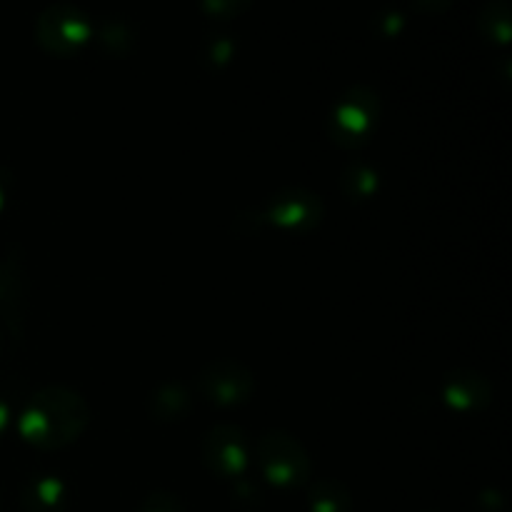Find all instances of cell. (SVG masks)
I'll return each instance as SVG.
<instances>
[{
    "instance_id": "obj_1",
    "label": "cell",
    "mask_w": 512,
    "mask_h": 512,
    "mask_svg": "<svg viewBox=\"0 0 512 512\" xmlns=\"http://www.w3.org/2000/svg\"><path fill=\"white\" fill-rule=\"evenodd\" d=\"M90 423L85 398L63 385H48L28 400L20 413V438L38 450H60L73 445Z\"/></svg>"
},
{
    "instance_id": "obj_4",
    "label": "cell",
    "mask_w": 512,
    "mask_h": 512,
    "mask_svg": "<svg viewBox=\"0 0 512 512\" xmlns=\"http://www.w3.org/2000/svg\"><path fill=\"white\" fill-rule=\"evenodd\" d=\"M255 460L265 480L275 488H300L310 480V458L295 435L285 430H268L255 443Z\"/></svg>"
},
{
    "instance_id": "obj_10",
    "label": "cell",
    "mask_w": 512,
    "mask_h": 512,
    "mask_svg": "<svg viewBox=\"0 0 512 512\" xmlns=\"http://www.w3.org/2000/svg\"><path fill=\"white\" fill-rule=\"evenodd\" d=\"M193 410V393L180 383H168L150 395V413L160 423H178Z\"/></svg>"
},
{
    "instance_id": "obj_17",
    "label": "cell",
    "mask_w": 512,
    "mask_h": 512,
    "mask_svg": "<svg viewBox=\"0 0 512 512\" xmlns=\"http://www.w3.org/2000/svg\"><path fill=\"white\" fill-rule=\"evenodd\" d=\"M233 53H235V45L230 43L228 38H215L213 43L208 45V58H210V63H213V65L230 63Z\"/></svg>"
},
{
    "instance_id": "obj_21",
    "label": "cell",
    "mask_w": 512,
    "mask_h": 512,
    "mask_svg": "<svg viewBox=\"0 0 512 512\" xmlns=\"http://www.w3.org/2000/svg\"><path fill=\"white\" fill-rule=\"evenodd\" d=\"M8 425H10V410H8V405H5V400L0 398V435L8 430Z\"/></svg>"
},
{
    "instance_id": "obj_19",
    "label": "cell",
    "mask_w": 512,
    "mask_h": 512,
    "mask_svg": "<svg viewBox=\"0 0 512 512\" xmlns=\"http://www.w3.org/2000/svg\"><path fill=\"white\" fill-rule=\"evenodd\" d=\"M410 3L415 5V10H418V13L433 15V13H445V10H448L455 0H410Z\"/></svg>"
},
{
    "instance_id": "obj_12",
    "label": "cell",
    "mask_w": 512,
    "mask_h": 512,
    "mask_svg": "<svg viewBox=\"0 0 512 512\" xmlns=\"http://www.w3.org/2000/svg\"><path fill=\"white\" fill-rule=\"evenodd\" d=\"M310 512H350L353 510V495L340 480L325 478L315 480L308 490Z\"/></svg>"
},
{
    "instance_id": "obj_5",
    "label": "cell",
    "mask_w": 512,
    "mask_h": 512,
    "mask_svg": "<svg viewBox=\"0 0 512 512\" xmlns=\"http://www.w3.org/2000/svg\"><path fill=\"white\" fill-rule=\"evenodd\" d=\"M260 218L285 233H310L323 223L325 203L308 188H285L268 200Z\"/></svg>"
},
{
    "instance_id": "obj_2",
    "label": "cell",
    "mask_w": 512,
    "mask_h": 512,
    "mask_svg": "<svg viewBox=\"0 0 512 512\" xmlns=\"http://www.w3.org/2000/svg\"><path fill=\"white\" fill-rule=\"evenodd\" d=\"M380 113H383V105H380L378 93L368 85H353L335 100L328 123L330 140L343 150L365 148L373 140Z\"/></svg>"
},
{
    "instance_id": "obj_8",
    "label": "cell",
    "mask_w": 512,
    "mask_h": 512,
    "mask_svg": "<svg viewBox=\"0 0 512 512\" xmlns=\"http://www.w3.org/2000/svg\"><path fill=\"white\" fill-rule=\"evenodd\" d=\"M443 400L458 413H478L493 403V385L475 370L455 368L443 380Z\"/></svg>"
},
{
    "instance_id": "obj_11",
    "label": "cell",
    "mask_w": 512,
    "mask_h": 512,
    "mask_svg": "<svg viewBox=\"0 0 512 512\" xmlns=\"http://www.w3.org/2000/svg\"><path fill=\"white\" fill-rule=\"evenodd\" d=\"M478 30L488 43L508 45L512 35L508 0H485V5L478 13Z\"/></svg>"
},
{
    "instance_id": "obj_3",
    "label": "cell",
    "mask_w": 512,
    "mask_h": 512,
    "mask_svg": "<svg viewBox=\"0 0 512 512\" xmlns=\"http://www.w3.org/2000/svg\"><path fill=\"white\" fill-rule=\"evenodd\" d=\"M95 35V23L80 5L53 3L35 20V40L55 58H73L88 48Z\"/></svg>"
},
{
    "instance_id": "obj_20",
    "label": "cell",
    "mask_w": 512,
    "mask_h": 512,
    "mask_svg": "<svg viewBox=\"0 0 512 512\" xmlns=\"http://www.w3.org/2000/svg\"><path fill=\"white\" fill-rule=\"evenodd\" d=\"M10 193V173L8 170H0V213H3L5 203H8Z\"/></svg>"
},
{
    "instance_id": "obj_9",
    "label": "cell",
    "mask_w": 512,
    "mask_h": 512,
    "mask_svg": "<svg viewBox=\"0 0 512 512\" xmlns=\"http://www.w3.org/2000/svg\"><path fill=\"white\" fill-rule=\"evenodd\" d=\"M68 488L55 475H35L23 485L20 508L23 512H65L68 510Z\"/></svg>"
},
{
    "instance_id": "obj_7",
    "label": "cell",
    "mask_w": 512,
    "mask_h": 512,
    "mask_svg": "<svg viewBox=\"0 0 512 512\" xmlns=\"http://www.w3.org/2000/svg\"><path fill=\"white\" fill-rule=\"evenodd\" d=\"M250 458H253V448L245 430L238 425H215L203 438V463L218 478L240 480L248 473Z\"/></svg>"
},
{
    "instance_id": "obj_22",
    "label": "cell",
    "mask_w": 512,
    "mask_h": 512,
    "mask_svg": "<svg viewBox=\"0 0 512 512\" xmlns=\"http://www.w3.org/2000/svg\"><path fill=\"white\" fill-rule=\"evenodd\" d=\"M5 293V265H0V300H3Z\"/></svg>"
},
{
    "instance_id": "obj_16",
    "label": "cell",
    "mask_w": 512,
    "mask_h": 512,
    "mask_svg": "<svg viewBox=\"0 0 512 512\" xmlns=\"http://www.w3.org/2000/svg\"><path fill=\"white\" fill-rule=\"evenodd\" d=\"M138 512H188V510H185V505L180 503L175 495L153 493L150 498H145V503L140 505Z\"/></svg>"
},
{
    "instance_id": "obj_6",
    "label": "cell",
    "mask_w": 512,
    "mask_h": 512,
    "mask_svg": "<svg viewBox=\"0 0 512 512\" xmlns=\"http://www.w3.org/2000/svg\"><path fill=\"white\" fill-rule=\"evenodd\" d=\"M198 393L220 408H235L253 398L255 375L240 360L223 358L205 365L198 375Z\"/></svg>"
},
{
    "instance_id": "obj_14",
    "label": "cell",
    "mask_w": 512,
    "mask_h": 512,
    "mask_svg": "<svg viewBox=\"0 0 512 512\" xmlns=\"http://www.w3.org/2000/svg\"><path fill=\"white\" fill-rule=\"evenodd\" d=\"M93 38H98V45L105 50L108 55H128L135 50V30L130 28L128 23L123 20H105L100 28H95Z\"/></svg>"
},
{
    "instance_id": "obj_15",
    "label": "cell",
    "mask_w": 512,
    "mask_h": 512,
    "mask_svg": "<svg viewBox=\"0 0 512 512\" xmlns=\"http://www.w3.org/2000/svg\"><path fill=\"white\" fill-rule=\"evenodd\" d=\"M255 0H200V8L208 18L235 20L253 8Z\"/></svg>"
},
{
    "instance_id": "obj_18",
    "label": "cell",
    "mask_w": 512,
    "mask_h": 512,
    "mask_svg": "<svg viewBox=\"0 0 512 512\" xmlns=\"http://www.w3.org/2000/svg\"><path fill=\"white\" fill-rule=\"evenodd\" d=\"M405 28V18L398 13V10H388L378 18V30L385 35V38H395L400 30Z\"/></svg>"
},
{
    "instance_id": "obj_13",
    "label": "cell",
    "mask_w": 512,
    "mask_h": 512,
    "mask_svg": "<svg viewBox=\"0 0 512 512\" xmlns=\"http://www.w3.org/2000/svg\"><path fill=\"white\" fill-rule=\"evenodd\" d=\"M380 188V175L378 170L370 168L365 163H350L348 168L340 175V190L348 200L355 203H365V200L375 198Z\"/></svg>"
},
{
    "instance_id": "obj_23",
    "label": "cell",
    "mask_w": 512,
    "mask_h": 512,
    "mask_svg": "<svg viewBox=\"0 0 512 512\" xmlns=\"http://www.w3.org/2000/svg\"><path fill=\"white\" fill-rule=\"evenodd\" d=\"M0 343H3V338H0Z\"/></svg>"
}]
</instances>
